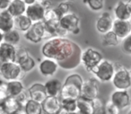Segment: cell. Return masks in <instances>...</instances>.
<instances>
[{
    "label": "cell",
    "instance_id": "obj_1",
    "mask_svg": "<svg viewBox=\"0 0 131 114\" xmlns=\"http://www.w3.org/2000/svg\"><path fill=\"white\" fill-rule=\"evenodd\" d=\"M82 49L77 43L68 38L51 37L40 48L44 58H51L66 70L75 69L81 64Z\"/></svg>",
    "mask_w": 131,
    "mask_h": 114
},
{
    "label": "cell",
    "instance_id": "obj_2",
    "mask_svg": "<svg viewBox=\"0 0 131 114\" xmlns=\"http://www.w3.org/2000/svg\"><path fill=\"white\" fill-rule=\"evenodd\" d=\"M84 81L83 76L78 74H72L68 76L62 85L59 98L78 100L81 97V86Z\"/></svg>",
    "mask_w": 131,
    "mask_h": 114
},
{
    "label": "cell",
    "instance_id": "obj_3",
    "mask_svg": "<svg viewBox=\"0 0 131 114\" xmlns=\"http://www.w3.org/2000/svg\"><path fill=\"white\" fill-rule=\"evenodd\" d=\"M115 73L111 80L115 90L127 91L131 87V78L129 70L120 62H114Z\"/></svg>",
    "mask_w": 131,
    "mask_h": 114
},
{
    "label": "cell",
    "instance_id": "obj_4",
    "mask_svg": "<svg viewBox=\"0 0 131 114\" xmlns=\"http://www.w3.org/2000/svg\"><path fill=\"white\" fill-rule=\"evenodd\" d=\"M90 73H92L99 82L102 83L111 82L115 73L114 62L103 58L96 67L92 69Z\"/></svg>",
    "mask_w": 131,
    "mask_h": 114
},
{
    "label": "cell",
    "instance_id": "obj_5",
    "mask_svg": "<svg viewBox=\"0 0 131 114\" xmlns=\"http://www.w3.org/2000/svg\"><path fill=\"white\" fill-rule=\"evenodd\" d=\"M25 74L26 73L21 69L19 64L15 61L3 63L0 69V78H2L6 82L14 80L22 81L25 76Z\"/></svg>",
    "mask_w": 131,
    "mask_h": 114
},
{
    "label": "cell",
    "instance_id": "obj_6",
    "mask_svg": "<svg viewBox=\"0 0 131 114\" xmlns=\"http://www.w3.org/2000/svg\"><path fill=\"white\" fill-rule=\"evenodd\" d=\"M103 59L102 54L93 48H86L82 51L81 55V65L88 71L91 72L92 69L95 67Z\"/></svg>",
    "mask_w": 131,
    "mask_h": 114
},
{
    "label": "cell",
    "instance_id": "obj_7",
    "mask_svg": "<svg viewBox=\"0 0 131 114\" xmlns=\"http://www.w3.org/2000/svg\"><path fill=\"white\" fill-rule=\"evenodd\" d=\"M24 37L27 42L33 44L40 43L43 40H47L44 23L40 22L33 24L32 26L25 33H24Z\"/></svg>",
    "mask_w": 131,
    "mask_h": 114
},
{
    "label": "cell",
    "instance_id": "obj_8",
    "mask_svg": "<svg viewBox=\"0 0 131 114\" xmlns=\"http://www.w3.org/2000/svg\"><path fill=\"white\" fill-rule=\"evenodd\" d=\"M59 25L62 28H64L66 31H68V33H73L75 35H77L78 33H80V17L73 12L68 13L60 18Z\"/></svg>",
    "mask_w": 131,
    "mask_h": 114
},
{
    "label": "cell",
    "instance_id": "obj_9",
    "mask_svg": "<svg viewBox=\"0 0 131 114\" xmlns=\"http://www.w3.org/2000/svg\"><path fill=\"white\" fill-rule=\"evenodd\" d=\"M99 85L100 82L95 77H91L86 81H84L81 86V98L92 101L98 97Z\"/></svg>",
    "mask_w": 131,
    "mask_h": 114
},
{
    "label": "cell",
    "instance_id": "obj_10",
    "mask_svg": "<svg viewBox=\"0 0 131 114\" xmlns=\"http://www.w3.org/2000/svg\"><path fill=\"white\" fill-rule=\"evenodd\" d=\"M110 101L119 110H124L130 105L131 98L127 91L124 90H115L111 94Z\"/></svg>",
    "mask_w": 131,
    "mask_h": 114
},
{
    "label": "cell",
    "instance_id": "obj_11",
    "mask_svg": "<svg viewBox=\"0 0 131 114\" xmlns=\"http://www.w3.org/2000/svg\"><path fill=\"white\" fill-rule=\"evenodd\" d=\"M39 72L44 77H52L57 74L59 65L57 61L51 58H44L38 66Z\"/></svg>",
    "mask_w": 131,
    "mask_h": 114
},
{
    "label": "cell",
    "instance_id": "obj_12",
    "mask_svg": "<svg viewBox=\"0 0 131 114\" xmlns=\"http://www.w3.org/2000/svg\"><path fill=\"white\" fill-rule=\"evenodd\" d=\"M113 21L114 19L112 18L110 13L108 12L102 13L95 22V28L97 32L101 34H104V33L112 31Z\"/></svg>",
    "mask_w": 131,
    "mask_h": 114
},
{
    "label": "cell",
    "instance_id": "obj_13",
    "mask_svg": "<svg viewBox=\"0 0 131 114\" xmlns=\"http://www.w3.org/2000/svg\"><path fill=\"white\" fill-rule=\"evenodd\" d=\"M112 32L121 40H124L131 34V21L114 19L112 25Z\"/></svg>",
    "mask_w": 131,
    "mask_h": 114
},
{
    "label": "cell",
    "instance_id": "obj_14",
    "mask_svg": "<svg viewBox=\"0 0 131 114\" xmlns=\"http://www.w3.org/2000/svg\"><path fill=\"white\" fill-rule=\"evenodd\" d=\"M45 11L46 9L43 6V5L35 3V4L31 5V6H27L25 15L31 19L33 24H35V23L43 22Z\"/></svg>",
    "mask_w": 131,
    "mask_h": 114
},
{
    "label": "cell",
    "instance_id": "obj_15",
    "mask_svg": "<svg viewBox=\"0 0 131 114\" xmlns=\"http://www.w3.org/2000/svg\"><path fill=\"white\" fill-rule=\"evenodd\" d=\"M115 19L124 21H131V7L127 5V1L119 0L116 3L113 8Z\"/></svg>",
    "mask_w": 131,
    "mask_h": 114
},
{
    "label": "cell",
    "instance_id": "obj_16",
    "mask_svg": "<svg viewBox=\"0 0 131 114\" xmlns=\"http://www.w3.org/2000/svg\"><path fill=\"white\" fill-rule=\"evenodd\" d=\"M16 58V46L11 45L3 42L0 44V61L3 63L15 61Z\"/></svg>",
    "mask_w": 131,
    "mask_h": 114
},
{
    "label": "cell",
    "instance_id": "obj_17",
    "mask_svg": "<svg viewBox=\"0 0 131 114\" xmlns=\"http://www.w3.org/2000/svg\"><path fill=\"white\" fill-rule=\"evenodd\" d=\"M28 92L30 94V98L37 102L42 103L48 97L46 94L44 85L40 83H35L31 85L28 88Z\"/></svg>",
    "mask_w": 131,
    "mask_h": 114
},
{
    "label": "cell",
    "instance_id": "obj_18",
    "mask_svg": "<svg viewBox=\"0 0 131 114\" xmlns=\"http://www.w3.org/2000/svg\"><path fill=\"white\" fill-rule=\"evenodd\" d=\"M62 85L63 84L58 78H50L44 84V89L48 97H59Z\"/></svg>",
    "mask_w": 131,
    "mask_h": 114
},
{
    "label": "cell",
    "instance_id": "obj_19",
    "mask_svg": "<svg viewBox=\"0 0 131 114\" xmlns=\"http://www.w3.org/2000/svg\"><path fill=\"white\" fill-rule=\"evenodd\" d=\"M15 28V18L12 16L7 10L0 11V31L3 33Z\"/></svg>",
    "mask_w": 131,
    "mask_h": 114
},
{
    "label": "cell",
    "instance_id": "obj_20",
    "mask_svg": "<svg viewBox=\"0 0 131 114\" xmlns=\"http://www.w3.org/2000/svg\"><path fill=\"white\" fill-rule=\"evenodd\" d=\"M41 104L44 113L47 114H57L61 109L59 97H47Z\"/></svg>",
    "mask_w": 131,
    "mask_h": 114
},
{
    "label": "cell",
    "instance_id": "obj_21",
    "mask_svg": "<svg viewBox=\"0 0 131 114\" xmlns=\"http://www.w3.org/2000/svg\"><path fill=\"white\" fill-rule=\"evenodd\" d=\"M26 8H27V6L25 5L24 0H13L8 6L7 11L12 16L17 18L21 15H25Z\"/></svg>",
    "mask_w": 131,
    "mask_h": 114
},
{
    "label": "cell",
    "instance_id": "obj_22",
    "mask_svg": "<svg viewBox=\"0 0 131 114\" xmlns=\"http://www.w3.org/2000/svg\"><path fill=\"white\" fill-rule=\"evenodd\" d=\"M101 43L103 47H116L120 44V39L112 31L102 34Z\"/></svg>",
    "mask_w": 131,
    "mask_h": 114
},
{
    "label": "cell",
    "instance_id": "obj_23",
    "mask_svg": "<svg viewBox=\"0 0 131 114\" xmlns=\"http://www.w3.org/2000/svg\"><path fill=\"white\" fill-rule=\"evenodd\" d=\"M32 24L33 23L26 15H23L15 18V29L18 30L20 33H25L32 26Z\"/></svg>",
    "mask_w": 131,
    "mask_h": 114
},
{
    "label": "cell",
    "instance_id": "obj_24",
    "mask_svg": "<svg viewBox=\"0 0 131 114\" xmlns=\"http://www.w3.org/2000/svg\"><path fill=\"white\" fill-rule=\"evenodd\" d=\"M16 63L19 64L21 69L25 73L31 72L36 67V61L30 54L19 59L18 61H16Z\"/></svg>",
    "mask_w": 131,
    "mask_h": 114
},
{
    "label": "cell",
    "instance_id": "obj_25",
    "mask_svg": "<svg viewBox=\"0 0 131 114\" xmlns=\"http://www.w3.org/2000/svg\"><path fill=\"white\" fill-rule=\"evenodd\" d=\"M2 104L6 111L9 114H15L20 109H22L15 97H13V96H9L8 98H6L2 102Z\"/></svg>",
    "mask_w": 131,
    "mask_h": 114
},
{
    "label": "cell",
    "instance_id": "obj_26",
    "mask_svg": "<svg viewBox=\"0 0 131 114\" xmlns=\"http://www.w3.org/2000/svg\"><path fill=\"white\" fill-rule=\"evenodd\" d=\"M77 111L79 114H94L92 101L80 97L77 100Z\"/></svg>",
    "mask_w": 131,
    "mask_h": 114
},
{
    "label": "cell",
    "instance_id": "obj_27",
    "mask_svg": "<svg viewBox=\"0 0 131 114\" xmlns=\"http://www.w3.org/2000/svg\"><path fill=\"white\" fill-rule=\"evenodd\" d=\"M7 90L10 96L16 97L18 94H20L24 90V85L22 81L20 80H14V81L6 82Z\"/></svg>",
    "mask_w": 131,
    "mask_h": 114
},
{
    "label": "cell",
    "instance_id": "obj_28",
    "mask_svg": "<svg viewBox=\"0 0 131 114\" xmlns=\"http://www.w3.org/2000/svg\"><path fill=\"white\" fill-rule=\"evenodd\" d=\"M61 17H62L61 15H60L59 12L58 11L56 6H52V7L46 9L43 22L57 24V23H59V20Z\"/></svg>",
    "mask_w": 131,
    "mask_h": 114
},
{
    "label": "cell",
    "instance_id": "obj_29",
    "mask_svg": "<svg viewBox=\"0 0 131 114\" xmlns=\"http://www.w3.org/2000/svg\"><path fill=\"white\" fill-rule=\"evenodd\" d=\"M21 40L20 32L17 29H13L7 33H4V42L8 44H11L14 46H18L19 42Z\"/></svg>",
    "mask_w": 131,
    "mask_h": 114
},
{
    "label": "cell",
    "instance_id": "obj_30",
    "mask_svg": "<svg viewBox=\"0 0 131 114\" xmlns=\"http://www.w3.org/2000/svg\"><path fill=\"white\" fill-rule=\"evenodd\" d=\"M24 110L27 114H43L42 104L30 99L24 107Z\"/></svg>",
    "mask_w": 131,
    "mask_h": 114
},
{
    "label": "cell",
    "instance_id": "obj_31",
    "mask_svg": "<svg viewBox=\"0 0 131 114\" xmlns=\"http://www.w3.org/2000/svg\"><path fill=\"white\" fill-rule=\"evenodd\" d=\"M61 108L68 113L77 111V100L73 99H60Z\"/></svg>",
    "mask_w": 131,
    "mask_h": 114
},
{
    "label": "cell",
    "instance_id": "obj_32",
    "mask_svg": "<svg viewBox=\"0 0 131 114\" xmlns=\"http://www.w3.org/2000/svg\"><path fill=\"white\" fill-rule=\"evenodd\" d=\"M83 2L93 12L102 11L105 5V0H83Z\"/></svg>",
    "mask_w": 131,
    "mask_h": 114
},
{
    "label": "cell",
    "instance_id": "obj_33",
    "mask_svg": "<svg viewBox=\"0 0 131 114\" xmlns=\"http://www.w3.org/2000/svg\"><path fill=\"white\" fill-rule=\"evenodd\" d=\"M73 7V3L71 1L68 0H64L61 1L60 3H58V5L56 6V8L58 9V11L59 12V14L61 15V16L67 15L68 13H71V9Z\"/></svg>",
    "mask_w": 131,
    "mask_h": 114
},
{
    "label": "cell",
    "instance_id": "obj_34",
    "mask_svg": "<svg viewBox=\"0 0 131 114\" xmlns=\"http://www.w3.org/2000/svg\"><path fill=\"white\" fill-rule=\"evenodd\" d=\"M120 110L116 107L111 101H108L104 103V108H103V114H119Z\"/></svg>",
    "mask_w": 131,
    "mask_h": 114
},
{
    "label": "cell",
    "instance_id": "obj_35",
    "mask_svg": "<svg viewBox=\"0 0 131 114\" xmlns=\"http://www.w3.org/2000/svg\"><path fill=\"white\" fill-rule=\"evenodd\" d=\"M9 96L6 82H5L2 78H0V103H2Z\"/></svg>",
    "mask_w": 131,
    "mask_h": 114
},
{
    "label": "cell",
    "instance_id": "obj_36",
    "mask_svg": "<svg viewBox=\"0 0 131 114\" xmlns=\"http://www.w3.org/2000/svg\"><path fill=\"white\" fill-rule=\"evenodd\" d=\"M121 49L125 54L131 56V34L121 40L120 42Z\"/></svg>",
    "mask_w": 131,
    "mask_h": 114
},
{
    "label": "cell",
    "instance_id": "obj_37",
    "mask_svg": "<svg viewBox=\"0 0 131 114\" xmlns=\"http://www.w3.org/2000/svg\"><path fill=\"white\" fill-rule=\"evenodd\" d=\"M15 99L17 100V101H18L19 104L21 105V107L24 108V107L25 106L26 103H27V101L31 99V98H30L29 92H28V90H25V89H24L20 94H18V95L15 97Z\"/></svg>",
    "mask_w": 131,
    "mask_h": 114
},
{
    "label": "cell",
    "instance_id": "obj_38",
    "mask_svg": "<svg viewBox=\"0 0 131 114\" xmlns=\"http://www.w3.org/2000/svg\"><path fill=\"white\" fill-rule=\"evenodd\" d=\"M92 103H93V110H94V114L102 113L104 108V103L101 98L96 97L95 99L92 100Z\"/></svg>",
    "mask_w": 131,
    "mask_h": 114
},
{
    "label": "cell",
    "instance_id": "obj_39",
    "mask_svg": "<svg viewBox=\"0 0 131 114\" xmlns=\"http://www.w3.org/2000/svg\"><path fill=\"white\" fill-rule=\"evenodd\" d=\"M13 0H0V11L7 10L9 5Z\"/></svg>",
    "mask_w": 131,
    "mask_h": 114
},
{
    "label": "cell",
    "instance_id": "obj_40",
    "mask_svg": "<svg viewBox=\"0 0 131 114\" xmlns=\"http://www.w3.org/2000/svg\"><path fill=\"white\" fill-rule=\"evenodd\" d=\"M24 3H25L26 6H31V5L35 4L36 3V0H24Z\"/></svg>",
    "mask_w": 131,
    "mask_h": 114
},
{
    "label": "cell",
    "instance_id": "obj_41",
    "mask_svg": "<svg viewBox=\"0 0 131 114\" xmlns=\"http://www.w3.org/2000/svg\"><path fill=\"white\" fill-rule=\"evenodd\" d=\"M7 112L6 111V110H5L4 106H3L2 103H0V114H6Z\"/></svg>",
    "mask_w": 131,
    "mask_h": 114
},
{
    "label": "cell",
    "instance_id": "obj_42",
    "mask_svg": "<svg viewBox=\"0 0 131 114\" xmlns=\"http://www.w3.org/2000/svg\"><path fill=\"white\" fill-rule=\"evenodd\" d=\"M4 42V33L0 31V44Z\"/></svg>",
    "mask_w": 131,
    "mask_h": 114
},
{
    "label": "cell",
    "instance_id": "obj_43",
    "mask_svg": "<svg viewBox=\"0 0 131 114\" xmlns=\"http://www.w3.org/2000/svg\"><path fill=\"white\" fill-rule=\"evenodd\" d=\"M15 114H27V113H26L24 110H23V109H20V110H19Z\"/></svg>",
    "mask_w": 131,
    "mask_h": 114
},
{
    "label": "cell",
    "instance_id": "obj_44",
    "mask_svg": "<svg viewBox=\"0 0 131 114\" xmlns=\"http://www.w3.org/2000/svg\"><path fill=\"white\" fill-rule=\"evenodd\" d=\"M57 114H68V113L67 111H66L65 110H63V109L61 108V109H60V110H59V111H58Z\"/></svg>",
    "mask_w": 131,
    "mask_h": 114
},
{
    "label": "cell",
    "instance_id": "obj_45",
    "mask_svg": "<svg viewBox=\"0 0 131 114\" xmlns=\"http://www.w3.org/2000/svg\"><path fill=\"white\" fill-rule=\"evenodd\" d=\"M48 0H36V3H39V4H44L45 2H47Z\"/></svg>",
    "mask_w": 131,
    "mask_h": 114
},
{
    "label": "cell",
    "instance_id": "obj_46",
    "mask_svg": "<svg viewBox=\"0 0 131 114\" xmlns=\"http://www.w3.org/2000/svg\"><path fill=\"white\" fill-rule=\"evenodd\" d=\"M127 5L131 7V0H127Z\"/></svg>",
    "mask_w": 131,
    "mask_h": 114
},
{
    "label": "cell",
    "instance_id": "obj_47",
    "mask_svg": "<svg viewBox=\"0 0 131 114\" xmlns=\"http://www.w3.org/2000/svg\"><path fill=\"white\" fill-rule=\"evenodd\" d=\"M68 114H79L78 111H75V112H71V113H68Z\"/></svg>",
    "mask_w": 131,
    "mask_h": 114
},
{
    "label": "cell",
    "instance_id": "obj_48",
    "mask_svg": "<svg viewBox=\"0 0 131 114\" xmlns=\"http://www.w3.org/2000/svg\"><path fill=\"white\" fill-rule=\"evenodd\" d=\"M2 64H3V62L0 61V69H1V67H2Z\"/></svg>",
    "mask_w": 131,
    "mask_h": 114
},
{
    "label": "cell",
    "instance_id": "obj_49",
    "mask_svg": "<svg viewBox=\"0 0 131 114\" xmlns=\"http://www.w3.org/2000/svg\"><path fill=\"white\" fill-rule=\"evenodd\" d=\"M127 114H131V109L128 110V111H127Z\"/></svg>",
    "mask_w": 131,
    "mask_h": 114
},
{
    "label": "cell",
    "instance_id": "obj_50",
    "mask_svg": "<svg viewBox=\"0 0 131 114\" xmlns=\"http://www.w3.org/2000/svg\"><path fill=\"white\" fill-rule=\"evenodd\" d=\"M129 75H130V78H131V68H130V70H129Z\"/></svg>",
    "mask_w": 131,
    "mask_h": 114
},
{
    "label": "cell",
    "instance_id": "obj_51",
    "mask_svg": "<svg viewBox=\"0 0 131 114\" xmlns=\"http://www.w3.org/2000/svg\"><path fill=\"white\" fill-rule=\"evenodd\" d=\"M98 114H103V113H98Z\"/></svg>",
    "mask_w": 131,
    "mask_h": 114
},
{
    "label": "cell",
    "instance_id": "obj_52",
    "mask_svg": "<svg viewBox=\"0 0 131 114\" xmlns=\"http://www.w3.org/2000/svg\"><path fill=\"white\" fill-rule=\"evenodd\" d=\"M6 114H9V113H6Z\"/></svg>",
    "mask_w": 131,
    "mask_h": 114
},
{
    "label": "cell",
    "instance_id": "obj_53",
    "mask_svg": "<svg viewBox=\"0 0 131 114\" xmlns=\"http://www.w3.org/2000/svg\"><path fill=\"white\" fill-rule=\"evenodd\" d=\"M44 114H47V113H44Z\"/></svg>",
    "mask_w": 131,
    "mask_h": 114
}]
</instances>
